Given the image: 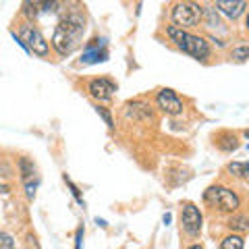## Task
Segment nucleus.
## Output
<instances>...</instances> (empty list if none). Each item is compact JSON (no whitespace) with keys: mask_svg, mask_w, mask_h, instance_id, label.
<instances>
[{"mask_svg":"<svg viewBox=\"0 0 249 249\" xmlns=\"http://www.w3.org/2000/svg\"><path fill=\"white\" fill-rule=\"evenodd\" d=\"M104 60H108L106 40H102V37H93V40L85 46V50L81 54V62L83 65H96V62H104Z\"/></svg>","mask_w":249,"mask_h":249,"instance_id":"nucleus-8","label":"nucleus"},{"mask_svg":"<svg viewBox=\"0 0 249 249\" xmlns=\"http://www.w3.org/2000/svg\"><path fill=\"white\" fill-rule=\"evenodd\" d=\"M229 227L232 231H249V218L247 216H241V214H235V216H231Z\"/></svg>","mask_w":249,"mask_h":249,"instance_id":"nucleus-16","label":"nucleus"},{"mask_svg":"<svg viewBox=\"0 0 249 249\" xmlns=\"http://www.w3.org/2000/svg\"><path fill=\"white\" fill-rule=\"evenodd\" d=\"M187 249H204L201 245H191V247H187Z\"/></svg>","mask_w":249,"mask_h":249,"instance_id":"nucleus-25","label":"nucleus"},{"mask_svg":"<svg viewBox=\"0 0 249 249\" xmlns=\"http://www.w3.org/2000/svg\"><path fill=\"white\" fill-rule=\"evenodd\" d=\"M231 56L235 60H247L249 58V46H239V48H232Z\"/></svg>","mask_w":249,"mask_h":249,"instance_id":"nucleus-19","label":"nucleus"},{"mask_svg":"<svg viewBox=\"0 0 249 249\" xmlns=\"http://www.w3.org/2000/svg\"><path fill=\"white\" fill-rule=\"evenodd\" d=\"M81 241H83V229H77V235H75V249H81Z\"/></svg>","mask_w":249,"mask_h":249,"instance_id":"nucleus-22","label":"nucleus"},{"mask_svg":"<svg viewBox=\"0 0 249 249\" xmlns=\"http://www.w3.org/2000/svg\"><path fill=\"white\" fill-rule=\"evenodd\" d=\"M220 249H243V239L239 235H231L220 243Z\"/></svg>","mask_w":249,"mask_h":249,"instance_id":"nucleus-17","label":"nucleus"},{"mask_svg":"<svg viewBox=\"0 0 249 249\" xmlns=\"http://www.w3.org/2000/svg\"><path fill=\"white\" fill-rule=\"evenodd\" d=\"M19 40L27 46L29 52H34L36 56H48V42H46V37L42 36V31L37 29L34 23H23L21 29H19Z\"/></svg>","mask_w":249,"mask_h":249,"instance_id":"nucleus-5","label":"nucleus"},{"mask_svg":"<svg viewBox=\"0 0 249 249\" xmlns=\"http://www.w3.org/2000/svg\"><path fill=\"white\" fill-rule=\"evenodd\" d=\"M170 218H173L170 214H164V224H168V222H170Z\"/></svg>","mask_w":249,"mask_h":249,"instance_id":"nucleus-24","label":"nucleus"},{"mask_svg":"<svg viewBox=\"0 0 249 249\" xmlns=\"http://www.w3.org/2000/svg\"><path fill=\"white\" fill-rule=\"evenodd\" d=\"M170 19H173L175 27H181V29L196 27L204 21V9L197 2H193V0H183V2L175 4Z\"/></svg>","mask_w":249,"mask_h":249,"instance_id":"nucleus-3","label":"nucleus"},{"mask_svg":"<svg viewBox=\"0 0 249 249\" xmlns=\"http://www.w3.org/2000/svg\"><path fill=\"white\" fill-rule=\"evenodd\" d=\"M156 104H158V108L164 114H170V116H177V114H181L183 112V102H181V98L177 96V91L175 89H160L158 91V96H156Z\"/></svg>","mask_w":249,"mask_h":249,"instance_id":"nucleus-7","label":"nucleus"},{"mask_svg":"<svg viewBox=\"0 0 249 249\" xmlns=\"http://www.w3.org/2000/svg\"><path fill=\"white\" fill-rule=\"evenodd\" d=\"M65 183L69 185V189H71V193L75 196V199L79 201V204H83V199H81V193H79V189H77V185L71 181V178H67V177H65Z\"/></svg>","mask_w":249,"mask_h":249,"instance_id":"nucleus-21","label":"nucleus"},{"mask_svg":"<svg viewBox=\"0 0 249 249\" xmlns=\"http://www.w3.org/2000/svg\"><path fill=\"white\" fill-rule=\"evenodd\" d=\"M19 170H21V177H23V181L25 183H29L31 177L36 175V166H34V162H31L29 158H21L19 160Z\"/></svg>","mask_w":249,"mask_h":249,"instance_id":"nucleus-14","label":"nucleus"},{"mask_svg":"<svg viewBox=\"0 0 249 249\" xmlns=\"http://www.w3.org/2000/svg\"><path fill=\"white\" fill-rule=\"evenodd\" d=\"M0 249H15V241H13L11 235L0 232Z\"/></svg>","mask_w":249,"mask_h":249,"instance_id":"nucleus-20","label":"nucleus"},{"mask_svg":"<svg viewBox=\"0 0 249 249\" xmlns=\"http://www.w3.org/2000/svg\"><path fill=\"white\" fill-rule=\"evenodd\" d=\"M245 137H247V139H249V131H245Z\"/></svg>","mask_w":249,"mask_h":249,"instance_id":"nucleus-27","label":"nucleus"},{"mask_svg":"<svg viewBox=\"0 0 249 249\" xmlns=\"http://www.w3.org/2000/svg\"><path fill=\"white\" fill-rule=\"evenodd\" d=\"M229 173L239 178H249V162H231Z\"/></svg>","mask_w":249,"mask_h":249,"instance_id":"nucleus-15","label":"nucleus"},{"mask_svg":"<svg viewBox=\"0 0 249 249\" xmlns=\"http://www.w3.org/2000/svg\"><path fill=\"white\" fill-rule=\"evenodd\" d=\"M245 25H247V29H249V13H247V19H245Z\"/></svg>","mask_w":249,"mask_h":249,"instance_id":"nucleus-26","label":"nucleus"},{"mask_svg":"<svg viewBox=\"0 0 249 249\" xmlns=\"http://www.w3.org/2000/svg\"><path fill=\"white\" fill-rule=\"evenodd\" d=\"M89 96L100 100V102H106V100L112 98V93L116 91V83L112 79H108V77H100V79H93L89 81Z\"/></svg>","mask_w":249,"mask_h":249,"instance_id":"nucleus-10","label":"nucleus"},{"mask_svg":"<svg viewBox=\"0 0 249 249\" xmlns=\"http://www.w3.org/2000/svg\"><path fill=\"white\" fill-rule=\"evenodd\" d=\"M11 189H9V185H2V183H0V193H9Z\"/></svg>","mask_w":249,"mask_h":249,"instance_id":"nucleus-23","label":"nucleus"},{"mask_svg":"<svg viewBox=\"0 0 249 249\" xmlns=\"http://www.w3.org/2000/svg\"><path fill=\"white\" fill-rule=\"evenodd\" d=\"M58 11L56 0H25L23 2V15L27 19H37L44 13H54Z\"/></svg>","mask_w":249,"mask_h":249,"instance_id":"nucleus-9","label":"nucleus"},{"mask_svg":"<svg viewBox=\"0 0 249 249\" xmlns=\"http://www.w3.org/2000/svg\"><path fill=\"white\" fill-rule=\"evenodd\" d=\"M181 224H183V231L187 232L189 237H197L201 232V212L196 204H183L181 210Z\"/></svg>","mask_w":249,"mask_h":249,"instance_id":"nucleus-6","label":"nucleus"},{"mask_svg":"<svg viewBox=\"0 0 249 249\" xmlns=\"http://www.w3.org/2000/svg\"><path fill=\"white\" fill-rule=\"evenodd\" d=\"M96 112L100 114V116H102V119H104V123L108 124V129H112L114 127V121H112V114H110V110H108V108H104V106H96Z\"/></svg>","mask_w":249,"mask_h":249,"instance_id":"nucleus-18","label":"nucleus"},{"mask_svg":"<svg viewBox=\"0 0 249 249\" xmlns=\"http://www.w3.org/2000/svg\"><path fill=\"white\" fill-rule=\"evenodd\" d=\"M204 199H206V204L216 208L218 212H227V214L237 212V208L241 204L235 191L227 189V187H218V185L210 187V189L204 193Z\"/></svg>","mask_w":249,"mask_h":249,"instance_id":"nucleus-4","label":"nucleus"},{"mask_svg":"<svg viewBox=\"0 0 249 249\" xmlns=\"http://www.w3.org/2000/svg\"><path fill=\"white\" fill-rule=\"evenodd\" d=\"M127 116L129 119H143V121H152L154 119L150 106L143 104V102H129L127 104Z\"/></svg>","mask_w":249,"mask_h":249,"instance_id":"nucleus-12","label":"nucleus"},{"mask_svg":"<svg viewBox=\"0 0 249 249\" xmlns=\"http://www.w3.org/2000/svg\"><path fill=\"white\" fill-rule=\"evenodd\" d=\"M83 31H85V19L79 13H71V15H67V17H62L52 34L54 50H56L62 58L71 56L75 48L83 40Z\"/></svg>","mask_w":249,"mask_h":249,"instance_id":"nucleus-1","label":"nucleus"},{"mask_svg":"<svg viewBox=\"0 0 249 249\" xmlns=\"http://www.w3.org/2000/svg\"><path fill=\"white\" fill-rule=\"evenodd\" d=\"M166 34H168V37H170V42H173L181 52L189 54L191 58H196V60H206V58L210 56V46H208V42L204 40V37L193 36V34H189L187 29L175 27V25L166 27Z\"/></svg>","mask_w":249,"mask_h":249,"instance_id":"nucleus-2","label":"nucleus"},{"mask_svg":"<svg viewBox=\"0 0 249 249\" xmlns=\"http://www.w3.org/2000/svg\"><path fill=\"white\" fill-rule=\"evenodd\" d=\"M216 145L220 147L222 152H232V150H237L239 147V142H237V137L232 133H220L216 137Z\"/></svg>","mask_w":249,"mask_h":249,"instance_id":"nucleus-13","label":"nucleus"},{"mask_svg":"<svg viewBox=\"0 0 249 249\" xmlns=\"http://www.w3.org/2000/svg\"><path fill=\"white\" fill-rule=\"evenodd\" d=\"M216 9L227 19H239L245 13V0H216Z\"/></svg>","mask_w":249,"mask_h":249,"instance_id":"nucleus-11","label":"nucleus"}]
</instances>
